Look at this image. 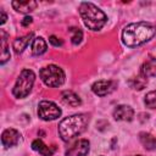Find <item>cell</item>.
<instances>
[{
	"label": "cell",
	"instance_id": "18",
	"mask_svg": "<svg viewBox=\"0 0 156 156\" xmlns=\"http://www.w3.org/2000/svg\"><path fill=\"white\" fill-rule=\"evenodd\" d=\"M48 46H46V41L38 37L35 39H33V43H32V54L33 55H41L46 51Z\"/></svg>",
	"mask_w": 156,
	"mask_h": 156
},
{
	"label": "cell",
	"instance_id": "9",
	"mask_svg": "<svg viewBox=\"0 0 156 156\" xmlns=\"http://www.w3.org/2000/svg\"><path fill=\"white\" fill-rule=\"evenodd\" d=\"M18 140H20V133L16 129L7 128L1 134V143L6 147H10V146L16 145L18 143Z\"/></svg>",
	"mask_w": 156,
	"mask_h": 156
},
{
	"label": "cell",
	"instance_id": "3",
	"mask_svg": "<svg viewBox=\"0 0 156 156\" xmlns=\"http://www.w3.org/2000/svg\"><path fill=\"white\" fill-rule=\"evenodd\" d=\"M79 15L84 24L91 30L101 29L107 21L106 15L91 2H82L79 6Z\"/></svg>",
	"mask_w": 156,
	"mask_h": 156
},
{
	"label": "cell",
	"instance_id": "11",
	"mask_svg": "<svg viewBox=\"0 0 156 156\" xmlns=\"http://www.w3.org/2000/svg\"><path fill=\"white\" fill-rule=\"evenodd\" d=\"M12 7L18 11V12H22V13H29L32 11H34L38 6V2L37 1H33V0H26V1H12L11 2Z\"/></svg>",
	"mask_w": 156,
	"mask_h": 156
},
{
	"label": "cell",
	"instance_id": "22",
	"mask_svg": "<svg viewBox=\"0 0 156 156\" xmlns=\"http://www.w3.org/2000/svg\"><path fill=\"white\" fill-rule=\"evenodd\" d=\"M49 41L54 45V46H62V40L60 39V38H57V37H55V35H51L50 38H49Z\"/></svg>",
	"mask_w": 156,
	"mask_h": 156
},
{
	"label": "cell",
	"instance_id": "12",
	"mask_svg": "<svg viewBox=\"0 0 156 156\" xmlns=\"http://www.w3.org/2000/svg\"><path fill=\"white\" fill-rule=\"evenodd\" d=\"M32 149L34 150V151H38L40 155H43V156H51L54 152H55V150H56V147L55 146H48V145H45L40 139H35L33 143H32Z\"/></svg>",
	"mask_w": 156,
	"mask_h": 156
},
{
	"label": "cell",
	"instance_id": "17",
	"mask_svg": "<svg viewBox=\"0 0 156 156\" xmlns=\"http://www.w3.org/2000/svg\"><path fill=\"white\" fill-rule=\"evenodd\" d=\"M0 35H1V65H4L10 58V50L7 46V33L4 29H1Z\"/></svg>",
	"mask_w": 156,
	"mask_h": 156
},
{
	"label": "cell",
	"instance_id": "5",
	"mask_svg": "<svg viewBox=\"0 0 156 156\" xmlns=\"http://www.w3.org/2000/svg\"><path fill=\"white\" fill-rule=\"evenodd\" d=\"M40 78L41 80L51 88H56L63 84L65 82V72L56 65H49L40 69Z\"/></svg>",
	"mask_w": 156,
	"mask_h": 156
},
{
	"label": "cell",
	"instance_id": "14",
	"mask_svg": "<svg viewBox=\"0 0 156 156\" xmlns=\"http://www.w3.org/2000/svg\"><path fill=\"white\" fill-rule=\"evenodd\" d=\"M61 99H62V101L65 104H67V105H69L72 107H77V106H79L82 104L79 96L76 93H73L72 90H65V91H62Z\"/></svg>",
	"mask_w": 156,
	"mask_h": 156
},
{
	"label": "cell",
	"instance_id": "1",
	"mask_svg": "<svg viewBox=\"0 0 156 156\" xmlns=\"http://www.w3.org/2000/svg\"><path fill=\"white\" fill-rule=\"evenodd\" d=\"M156 34V27L146 22H136L130 23L124 27L122 30V41L124 45L129 48L139 46L150 39H152Z\"/></svg>",
	"mask_w": 156,
	"mask_h": 156
},
{
	"label": "cell",
	"instance_id": "21",
	"mask_svg": "<svg viewBox=\"0 0 156 156\" xmlns=\"http://www.w3.org/2000/svg\"><path fill=\"white\" fill-rule=\"evenodd\" d=\"M145 105L150 108H156V90L150 91L145 96Z\"/></svg>",
	"mask_w": 156,
	"mask_h": 156
},
{
	"label": "cell",
	"instance_id": "15",
	"mask_svg": "<svg viewBox=\"0 0 156 156\" xmlns=\"http://www.w3.org/2000/svg\"><path fill=\"white\" fill-rule=\"evenodd\" d=\"M32 37H33V33H29L24 37H21V38H17L13 40V44H12V48L15 50L16 54H21L26 48L27 45L29 44V41L32 40Z\"/></svg>",
	"mask_w": 156,
	"mask_h": 156
},
{
	"label": "cell",
	"instance_id": "16",
	"mask_svg": "<svg viewBox=\"0 0 156 156\" xmlns=\"http://www.w3.org/2000/svg\"><path fill=\"white\" fill-rule=\"evenodd\" d=\"M139 139L146 150H155L156 149V138L154 135H151L150 133L141 132L139 134Z\"/></svg>",
	"mask_w": 156,
	"mask_h": 156
},
{
	"label": "cell",
	"instance_id": "23",
	"mask_svg": "<svg viewBox=\"0 0 156 156\" xmlns=\"http://www.w3.org/2000/svg\"><path fill=\"white\" fill-rule=\"evenodd\" d=\"M32 17H29V16H27V17H24L23 20H22V22H21V24L23 26V27H27L28 24H30L32 23Z\"/></svg>",
	"mask_w": 156,
	"mask_h": 156
},
{
	"label": "cell",
	"instance_id": "20",
	"mask_svg": "<svg viewBox=\"0 0 156 156\" xmlns=\"http://www.w3.org/2000/svg\"><path fill=\"white\" fill-rule=\"evenodd\" d=\"M68 32H69V34H71V39H72V43H73L74 45L79 44V43L82 41V38H83V33H82V30H80L79 28H76V27H71V28L68 29Z\"/></svg>",
	"mask_w": 156,
	"mask_h": 156
},
{
	"label": "cell",
	"instance_id": "8",
	"mask_svg": "<svg viewBox=\"0 0 156 156\" xmlns=\"http://www.w3.org/2000/svg\"><path fill=\"white\" fill-rule=\"evenodd\" d=\"M88 152H89V141L87 139H79L67 149L66 156H85Z\"/></svg>",
	"mask_w": 156,
	"mask_h": 156
},
{
	"label": "cell",
	"instance_id": "6",
	"mask_svg": "<svg viewBox=\"0 0 156 156\" xmlns=\"http://www.w3.org/2000/svg\"><path fill=\"white\" fill-rule=\"evenodd\" d=\"M38 115L44 121H52L61 116V110L51 101H40L38 106Z\"/></svg>",
	"mask_w": 156,
	"mask_h": 156
},
{
	"label": "cell",
	"instance_id": "2",
	"mask_svg": "<svg viewBox=\"0 0 156 156\" xmlns=\"http://www.w3.org/2000/svg\"><path fill=\"white\" fill-rule=\"evenodd\" d=\"M89 123V116L85 113L73 115L63 118L58 124V134L63 141H69L82 134Z\"/></svg>",
	"mask_w": 156,
	"mask_h": 156
},
{
	"label": "cell",
	"instance_id": "4",
	"mask_svg": "<svg viewBox=\"0 0 156 156\" xmlns=\"http://www.w3.org/2000/svg\"><path fill=\"white\" fill-rule=\"evenodd\" d=\"M34 79H35V76H34L33 71L23 69L16 80V84L12 89V94L18 99L26 98L32 90V87L34 84Z\"/></svg>",
	"mask_w": 156,
	"mask_h": 156
},
{
	"label": "cell",
	"instance_id": "10",
	"mask_svg": "<svg viewBox=\"0 0 156 156\" xmlns=\"http://www.w3.org/2000/svg\"><path fill=\"white\" fill-rule=\"evenodd\" d=\"M134 116V111L130 106L119 105L113 111V117L117 121H132Z\"/></svg>",
	"mask_w": 156,
	"mask_h": 156
},
{
	"label": "cell",
	"instance_id": "19",
	"mask_svg": "<svg viewBox=\"0 0 156 156\" xmlns=\"http://www.w3.org/2000/svg\"><path fill=\"white\" fill-rule=\"evenodd\" d=\"M146 84H147V78L141 73L129 80V85L134 90H141V89H144L146 87Z\"/></svg>",
	"mask_w": 156,
	"mask_h": 156
},
{
	"label": "cell",
	"instance_id": "7",
	"mask_svg": "<svg viewBox=\"0 0 156 156\" xmlns=\"http://www.w3.org/2000/svg\"><path fill=\"white\" fill-rule=\"evenodd\" d=\"M115 89H116V82L113 80H98L91 87V90L99 96L108 95Z\"/></svg>",
	"mask_w": 156,
	"mask_h": 156
},
{
	"label": "cell",
	"instance_id": "13",
	"mask_svg": "<svg viewBox=\"0 0 156 156\" xmlns=\"http://www.w3.org/2000/svg\"><path fill=\"white\" fill-rule=\"evenodd\" d=\"M141 74L147 77H156V57H149L141 66Z\"/></svg>",
	"mask_w": 156,
	"mask_h": 156
},
{
	"label": "cell",
	"instance_id": "24",
	"mask_svg": "<svg viewBox=\"0 0 156 156\" xmlns=\"http://www.w3.org/2000/svg\"><path fill=\"white\" fill-rule=\"evenodd\" d=\"M0 15H1V21H0V23H1V24H4V23L6 22L7 16H6V13H5V11H4V10H1V11H0Z\"/></svg>",
	"mask_w": 156,
	"mask_h": 156
},
{
	"label": "cell",
	"instance_id": "25",
	"mask_svg": "<svg viewBox=\"0 0 156 156\" xmlns=\"http://www.w3.org/2000/svg\"><path fill=\"white\" fill-rule=\"evenodd\" d=\"M132 156H143V155H132Z\"/></svg>",
	"mask_w": 156,
	"mask_h": 156
}]
</instances>
